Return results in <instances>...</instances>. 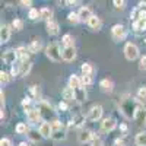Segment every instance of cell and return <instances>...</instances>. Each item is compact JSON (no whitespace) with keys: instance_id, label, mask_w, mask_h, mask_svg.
I'll list each match as a JSON object with an SVG mask.
<instances>
[{"instance_id":"1","label":"cell","mask_w":146,"mask_h":146,"mask_svg":"<svg viewBox=\"0 0 146 146\" xmlns=\"http://www.w3.org/2000/svg\"><path fill=\"white\" fill-rule=\"evenodd\" d=\"M139 104H136L131 98H129V95H124L123 100L120 102V108L123 114L127 117V118H135V114H136V110H137Z\"/></svg>"},{"instance_id":"2","label":"cell","mask_w":146,"mask_h":146,"mask_svg":"<svg viewBox=\"0 0 146 146\" xmlns=\"http://www.w3.org/2000/svg\"><path fill=\"white\" fill-rule=\"evenodd\" d=\"M45 54L50 60H53V62H60V60L63 58V51H60V47L56 42L50 44L45 48Z\"/></svg>"},{"instance_id":"3","label":"cell","mask_w":146,"mask_h":146,"mask_svg":"<svg viewBox=\"0 0 146 146\" xmlns=\"http://www.w3.org/2000/svg\"><path fill=\"white\" fill-rule=\"evenodd\" d=\"M38 110H40V113H41V117L47 121V123H48V120H50V118L54 117V111H53L51 105L48 104V102H45V101H41L38 104Z\"/></svg>"},{"instance_id":"4","label":"cell","mask_w":146,"mask_h":146,"mask_svg":"<svg viewBox=\"0 0 146 146\" xmlns=\"http://www.w3.org/2000/svg\"><path fill=\"white\" fill-rule=\"evenodd\" d=\"M124 56L127 60H130V62H133V60H136L139 57V48L131 44V42H127L126 47H124Z\"/></svg>"},{"instance_id":"5","label":"cell","mask_w":146,"mask_h":146,"mask_svg":"<svg viewBox=\"0 0 146 146\" xmlns=\"http://www.w3.org/2000/svg\"><path fill=\"white\" fill-rule=\"evenodd\" d=\"M111 34H113V38L115 40V41H121V40H124L126 38V35H127V31H126V28L123 27V25H114L113 28H111Z\"/></svg>"},{"instance_id":"6","label":"cell","mask_w":146,"mask_h":146,"mask_svg":"<svg viewBox=\"0 0 146 146\" xmlns=\"http://www.w3.org/2000/svg\"><path fill=\"white\" fill-rule=\"evenodd\" d=\"M101 117H102V107H101V105H94V107L89 110L88 115H86V118H88L89 121H98Z\"/></svg>"},{"instance_id":"7","label":"cell","mask_w":146,"mask_h":146,"mask_svg":"<svg viewBox=\"0 0 146 146\" xmlns=\"http://www.w3.org/2000/svg\"><path fill=\"white\" fill-rule=\"evenodd\" d=\"M115 126H117V121H115V118H113V117H107V118H104L102 120V123H101V129H102V131H113L114 129H115Z\"/></svg>"},{"instance_id":"8","label":"cell","mask_w":146,"mask_h":146,"mask_svg":"<svg viewBox=\"0 0 146 146\" xmlns=\"http://www.w3.org/2000/svg\"><path fill=\"white\" fill-rule=\"evenodd\" d=\"M135 120L137 121V124H139V126L146 124V110L143 108V105H142V104H139V107H137V110H136Z\"/></svg>"},{"instance_id":"9","label":"cell","mask_w":146,"mask_h":146,"mask_svg":"<svg viewBox=\"0 0 146 146\" xmlns=\"http://www.w3.org/2000/svg\"><path fill=\"white\" fill-rule=\"evenodd\" d=\"M27 117L31 123H36L40 118H41V113L38 108H28L27 110Z\"/></svg>"},{"instance_id":"10","label":"cell","mask_w":146,"mask_h":146,"mask_svg":"<svg viewBox=\"0 0 146 146\" xmlns=\"http://www.w3.org/2000/svg\"><path fill=\"white\" fill-rule=\"evenodd\" d=\"M100 88H101V91H102V92H105V94H111V92H113V89H114L113 80H111V79H108V78L102 79V80L100 82Z\"/></svg>"},{"instance_id":"11","label":"cell","mask_w":146,"mask_h":146,"mask_svg":"<svg viewBox=\"0 0 146 146\" xmlns=\"http://www.w3.org/2000/svg\"><path fill=\"white\" fill-rule=\"evenodd\" d=\"M40 133H41L42 137H50V136H53L51 123H47V121H44V123L40 126Z\"/></svg>"},{"instance_id":"12","label":"cell","mask_w":146,"mask_h":146,"mask_svg":"<svg viewBox=\"0 0 146 146\" xmlns=\"http://www.w3.org/2000/svg\"><path fill=\"white\" fill-rule=\"evenodd\" d=\"M16 58H18L16 50H7V51L3 54V62H5L6 64H13Z\"/></svg>"},{"instance_id":"13","label":"cell","mask_w":146,"mask_h":146,"mask_svg":"<svg viewBox=\"0 0 146 146\" xmlns=\"http://www.w3.org/2000/svg\"><path fill=\"white\" fill-rule=\"evenodd\" d=\"M75 57H76L75 47H64V50H63V60H66V62H72V60H75Z\"/></svg>"},{"instance_id":"14","label":"cell","mask_w":146,"mask_h":146,"mask_svg":"<svg viewBox=\"0 0 146 146\" xmlns=\"http://www.w3.org/2000/svg\"><path fill=\"white\" fill-rule=\"evenodd\" d=\"M94 133L91 131V130H83V131H80L79 133V136H78V140L80 142V143H86V142H92V139H94Z\"/></svg>"},{"instance_id":"15","label":"cell","mask_w":146,"mask_h":146,"mask_svg":"<svg viewBox=\"0 0 146 146\" xmlns=\"http://www.w3.org/2000/svg\"><path fill=\"white\" fill-rule=\"evenodd\" d=\"M58 31H60V27H58V23L56 21L51 19V21L47 22V32L50 34V35H57Z\"/></svg>"},{"instance_id":"16","label":"cell","mask_w":146,"mask_h":146,"mask_svg":"<svg viewBox=\"0 0 146 146\" xmlns=\"http://www.w3.org/2000/svg\"><path fill=\"white\" fill-rule=\"evenodd\" d=\"M16 54H18V58L21 60L22 63L28 62V57H29L28 48H25V47H19V48H16Z\"/></svg>"},{"instance_id":"17","label":"cell","mask_w":146,"mask_h":146,"mask_svg":"<svg viewBox=\"0 0 146 146\" xmlns=\"http://www.w3.org/2000/svg\"><path fill=\"white\" fill-rule=\"evenodd\" d=\"M92 16H94V15H92V12H91L89 7H86V6L80 7V10H79V18H80V21H89Z\"/></svg>"},{"instance_id":"18","label":"cell","mask_w":146,"mask_h":146,"mask_svg":"<svg viewBox=\"0 0 146 146\" xmlns=\"http://www.w3.org/2000/svg\"><path fill=\"white\" fill-rule=\"evenodd\" d=\"M69 88H72V89H80L82 88V79H79L76 75H73L70 79H69Z\"/></svg>"},{"instance_id":"19","label":"cell","mask_w":146,"mask_h":146,"mask_svg":"<svg viewBox=\"0 0 146 146\" xmlns=\"http://www.w3.org/2000/svg\"><path fill=\"white\" fill-rule=\"evenodd\" d=\"M10 38V28L7 25H2V31H0V41H2V44L7 42Z\"/></svg>"},{"instance_id":"20","label":"cell","mask_w":146,"mask_h":146,"mask_svg":"<svg viewBox=\"0 0 146 146\" xmlns=\"http://www.w3.org/2000/svg\"><path fill=\"white\" fill-rule=\"evenodd\" d=\"M54 140H64L66 139V131H64V129L62 127V129H56V130H53V136H51Z\"/></svg>"},{"instance_id":"21","label":"cell","mask_w":146,"mask_h":146,"mask_svg":"<svg viewBox=\"0 0 146 146\" xmlns=\"http://www.w3.org/2000/svg\"><path fill=\"white\" fill-rule=\"evenodd\" d=\"M41 48H42L41 41L36 40V41H32V42L28 45V51H29V53H38V51L41 50Z\"/></svg>"},{"instance_id":"22","label":"cell","mask_w":146,"mask_h":146,"mask_svg":"<svg viewBox=\"0 0 146 146\" xmlns=\"http://www.w3.org/2000/svg\"><path fill=\"white\" fill-rule=\"evenodd\" d=\"M63 98L66 101H73L76 98V94H75V89H72V88H66L63 91Z\"/></svg>"},{"instance_id":"23","label":"cell","mask_w":146,"mask_h":146,"mask_svg":"<svg viewBox=\"0 0 146 146\" xmlns=\"http://www.w3.org/2000/svg\"><path fill=\"white\" fill-rule=\"evenodd\" d=\"M135 143L137 146H146V131H140L136 135V139H135Z\"/></svg>"},{"instance_id":"24","label":"cell","mask_w":146,"mask_h":146,"mask_svg":"<svg viewBox=\"0 0 146 146\" xmlns=\"http://www.w3.org/2000/svg\"><path fill=\"white\" fill-rule=\"evenodd\" d=\"M88 25L92 28V29H100V27H101V19L98 18V16H92L89 21H88Z\"/></svg>"},{"instance_id":"25","label":"cell","mask_w":146,"mask_h":146,"mask_svg":"<svg viewBox=\"0 0 146 146\" xmlns=\"http://www.w3.org/2000/svg\"><path fill=\"white\" fill-rule=\"evenodd\" d=\"M40 16H41V19H45V21L48 22V21H51L53 12H51V9H48V7H42V9L40 10Z\"/></svg>"},{"instance_id":"26","label":"cell","mask_w":146,"mask_h":146,"mask_svg":"<svg viewBox=\"0 0 146 146\" xmlns=\"http://www.w3.org/2000/svg\"><path fill=\"white\" fill-rule=\"evenodd\" d=\"M85 123V115H82V114H79V115H76L75 118H73L70 123H69V126H75V127H79V126H82Z\"/></svg>"},{"instance_id":"27","label":"cell","mask_w":146,"mask_h":146,"mask_svg":"<svg viewBox=\"0 0 146 146\" xmlns=\"http://www.w3.org/2000/svg\"><path fill=\"white\" fill-rule=\"evenodd\" d=\"M133 28L136 31H145L146 29V19H137L133 22Z\"/></svg>"},{"instance_id":"28","label":"cell","mask_w":146,"mask_h":146,"mask_svg":"<svg viewBox=\"0 0 146 146\" xmlns=\"http://www.w3.org/2000/svg\"><path fill=\"white\" fill-rule=\"evenodd\" d=\"M28 136H29V139H31L32 142H40V140L42 139L40 130H29V131H28Z\"/></svg>"},{"instance_id":"29","label":"cell","mask_w":146,"mask_h":146,"mask_svg":"<svg viewBox=\"0 0 146 146\" xmlns=\"http://www.w3.org/2000/svg\"><path fill=\"white\" fill-rule=\"evenodd\" d=\"M137 100L142 105H146V88H140L139 92H137Z\"/></svg>"},{"instance_id":"30","label":"cell","mask_w":146,"mask_h":146,"mask_svg":"<svg viewBox=\"0 0 146 146\" xmlns=\"http://www.w3.org/2000/svg\"><path fill=\"white\" fill-rule=\"evenodd\" d=\"M31 67H32V64H31L29 62L22 63V64H21V76H27L28 73H29V70H31Z\"/></svg>"},{"instance_id":"31","label":"cell","mask_w":146,"mask_h":146,"mask_svg":"<svg viewBox=\"0 0 146 146\" xmlns=\"http://www.w3.org/2000/svg\"><path fill=\"white\" fill-rule=\"evenodd\" d=\"M75 94H76V100H78V101H80V102H82L85 98H86V92L83 91V88L76 89V91H75Z\"/></svg>"},{"instance_id":"32","label":"cell","mask_w":146,"mask_h":146,"mask_svg":"<svg viewBox=\"0 0 146 146\" xmlns=\"http://www.w3.org/2000/svg\"><path fill=\"white\" fill-rule=\"evenodd\" d=\"M15 130H16V133H18V135H23V133H27V131H29L25 123H19V124L16 126V129H15Z\"/></svg>"},{"instance_id":"33","label":"cell","mask_w":146,"mask_h":146,"mask_svg":"<svg viewBox=\"0 0 146 146\" xmlns=\"http://www.w3.org/2000/svg\"><path fill=\"white\" fill-rule=\"evenodd\" d=\"M62 42L64 44V47H73V38H72V35L66 34V35L63 36V40H62Z\"/></svg>"},{"instance_id":"34","label":"cell","mask_w":146,"mask_h":146,"mask_svg":"<svg viewBox=\"0 0 146 146\" xmlns=\"http://www.w3.org/2000/svg\"><path fill=\"white\" fill-rule=\"evenodd\" d=\"M12 28H13L15 31H21L23 28V22L21 19H15L13 22H12Z\"/></svg>"},{"instance_id":"35","label":"cell","mask_w":146,"mask_h":146,"mask_svg":"<svg viewBox=\"0 0 146 146\" xmlns=\"http://www.w3.org/2000/svg\"><path fill=\"white\" fill-rule=\"evenodd\" d=\"M67 19H69L70 22H73V23H78V22L80 21L79 13H75V12H70V13L67 15Z\"/></svg>"},{"instance_id":"36","label":"cell","mask_w":146,"mask_h":146,"mask_svg":"<svg viewBox=\"0 0 146 146\" xmlns=\"http://www.w3.org/2000/svg\"><path fill=\"white\" fill-rule=\"evenodd\" d=\"M82 73H83V75L91 76V75H92V66H91L89 63H85V64L82 66Z\"/></svg>"},{"instance_id":"37","label":"cell","mask_w":146,"mask_h":146,"mask_svg":"<svg viewBox=\"0 0 146 146\" xmlns=\"http://www.w3.org/2000/svg\"><path fill=\"white\" fill-rule=\"evenodd\" d=\"M9 79H10V75H7L6 72H0V80H2V85H6L7 82H9Z\"/></svg>"},{"instance_id":"38","label":"cell","mask_w":146,"mask_h":146,"mask_svg":"<svg viewBox=\"0 0 146 146\" xmlns=\"http://www.w3.org/2000/svg\"><path fill=\"white\" fill-rule=\"evenodd\" d=\"M28 16H29V19H38V18H41V16H40V12L36 10V9H31L29 13H28Z\"/></svg>"},{"instance_id":"39","label":"cell","mask_w":146,"mask_h":146,"mask_svg":"<svg viewBox=\"0 0 146 146\" xmlns=\"http://www.w3.org/2000/svg\"><path fill=\"white\" fill-rule=\"evenodd\" d=\"M10 76H21V64H16V66L12 67Z\"/></svg>"},{"instance_id":"40","label":"cell","mask_w":146,"mask_h":146,"mask_svg":"<svg viewBox=\"0 0 146 146\" xmlns=\"http://www.w3.org/2000/svg\"><path fill=\"white\" fill-rule=\"evenodd\" d=\"M91 146H102V140L95 135L94 139H92V142H91Z\"/></svg>"},{"instance_id":"41","label":"cell","mask_w":146,"mask_h":146,"mask_svg":"<svg viewBox=\"0 0 146 146\" xmlns=\"http://www.w3.org/2000/svg\"><path fill=\"white\" fill-rule=\"evenodd\" d=\"M113 3L117 9H124V6H126V2H123V0H114Z\"/></svg>"},{"instance_id":"42","label":"cell","mask_w":146,"mask_h":146,"mask_svg":"<svg viewBox=\"0 0 146 146\" xmlns=\"http://www.w3.org/2000/svg\"><path fill=\"white\" fill-rule=\"evenodd\" d=\"M91 83H92V76L83 75V78H82V85H91Z\"/></svg>"},{"instance_id":"43","label":"cell","mask_w":146,"mask_h":146,"mask_svg":"<svg viewBox=\"0 0 146 146\" xmlns=\"http://www.w3.org/2000/svg\"><path fill=\"white\" fill-rule=\"evenodd\" d=\"M139 69L140 70H146V56H143L140 58V64H139Z\"/></svg>"},{"instance_id":"44","label":"cell","mask_w":146,"mask_h":146,"mask_svg":"<svg viewBox=\"0 0 146 146\" xmlns=\"http://www.w3.org/2000/svg\"><path fill=\"white\" fill-rule=\"evenodd\" d=\"M0 146H12V142L6 137H3L2 140H0Z\"/></svg>"},{"instance_id":"45","label":"cell","mask_w":146,"mask_h":146,"mask_svg":"<svg viewBox=\"0 0 146 146\" xmlns=\"http://www.w3.org/2000/svg\"><path fill=\"white\" fill-rule=\"evenodd\" d=\"M114 146H124V140L123 139H115L114 140Z\"/></svg>"},{"instance_id":"46","label":"cell","mask_w":146,"mask_h":146,"mask_svg":"<svg viewBox=\"0 0 146 146\" xmlns=\"http://www.w3.org/2000/svg\"><path fill=\"white\" fill-rule=\"evenodd\" d=\"M29 104H31V100H29V98H25V100L22 101V107H23V108L29 107Z\"/></svg>"},{"instance_id":"47","label":"cell","mask_w":146,"mask_h":146,"mask_svg":"<svg viewBox=\"0 0 146 146\" xmlns=\"http://www.w3.org/2000/svg\"><path fill=\"white\" fill-rule=\"evenodd\" d=\"M21 5H23V6H27V7H31L32 2H29V0H22V2H21Z\"/></svg>"},{"instance_id":"48","label":"cell","mask_w":146,"mask_h":146,"mask_svg":"<svg viewBox=\"0 0 146 146\" xmlns=\"http://www.w3.org/2000/svg\"><path fill=\"white\" fill-rule=\"evenodd\" d=\"M58 108H60V110H64V111H66V110H67V104H66V102H60V104H58Z\"/></svg>"},{"instance_id":"49","label":"cell","mask_w":146,"mask_h":146,"mask_svg":"<svg viewBox=\"0 0 146 146\" xmlns=\"http://www.w3.org/2000/svg\"><path fill=\"white\" fill-rule=\"evenodd\" d=\"M66 5H69V6H73V5H76V2H72V0H67V2H66Z\"/></svg>"},{"instance_id":"50","label":"cell","mask_w":146,"mask_h":146,"mask_svg":"<svg viewBox=\"0 0 146 146\" xmlns=\"http://www.w3.org/2000/svg\"><path fill=\"white\" fill-rule=\"evenodd\" d=\"M120 129L123 130V131H126V130H127V126H126V124H121V126H120Z\"/></svg>"},{"instance_id":"51","label":"cell","mask_w":146,"mask_h":146,"mask_svg":"<svg viewBox=\"0 0 146 146\" xmlns=\"http://www.w3.org/2000/svg\"><path fill=\"white\" fill-rule=\"evenodd\" d=\"M19 146H31V145H29V143H27V142H21V143H19Z\"/></svg>"}]
</instances>
